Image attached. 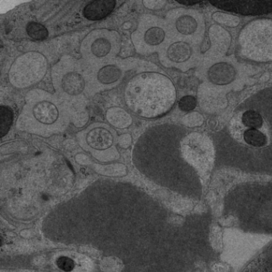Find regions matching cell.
<instances>
[{
  "instance_id": "1",
  "label": "cell",
  "mask_w": 272,
  "mask_h": 272,
  "mask_svg": "<svg viewBox=\"0 0 272 272\" xmlns=\"http://www.w3.org/2000/svg\"><path fill=\"white\" fill-rule=\"evenodd\" d=\"M210 137L219 160L272 164V86L244 100Z\"/></svg>"
},
{
  "instance_id": "2",
  "label": "cell",
  "mask_w": 272,
  "mask_h": 272,
  "mask_svg": "<svg viewBox=\"0 0 272 272\" xmlns=\"http://www.w3.org/2000/svg\"><path fill=\"white\" fill-rule=\"evenodd\" d=\"M212 138L173 123L148 128L133 148V161L140 173L163 180L177 168L207 161L215 155Z\"/></svg>"
},
{
  "instance_id": "3",
  "label": "cell",
  "mask_w": 272,
  "mask_h": 272,
  "mask_svg": "<svg viewBox=\"0 0 272 272\" xmlns=\"http://www.w3.org/2000/svg\"><path fill=\"white\" fill-rule=\"evenodd\" d=\"M124 100L136 116L157 118L173 109L177 101V90L166 75L158 72H141L128 81Z\"/></svg>"
},
{
  "instance_id": "4",
  "label": "cell",
  "mask_w": 272,
  "mask_h": 272,
  "mask_svg": "<svg viewBox=\"0 0 272 272\" xmlns=\"http://www.w3.org/2000/svg\"><path fill=\"white\" fill-rule=\"evenodd\" d=\"M70 121L71 112L68 104L47 91L35 89L26 94L16 128L23 132L49 137L64 132Z\"/></svg>"
},
{
  "instance_id": "5",
  "label": "cell",
  "mask_w": 272,
  "mask_h": 272,
  "mask_svg": "<svg viewBox=\"0 0 272 272\" xmlns=\"http://www.w3.org/2000/svg\"><path fill=\"white\" fill-rule=\"evenodd\" d=\"M51 78L57 93L65 100L82 98L91 93L88 72L72 57H63L54 66Z\"/></svg>"
},
{
  "instance_id": "6",
  "label": "cell",
  "mask_w": 272,
  "mask_h": 272,
  "mask_svg": "<svg viewBox=\"0 0 272 272\" xmlns=\"http://www.w3.org/2000/svg\"><path fill=\"white\" fill-rule=\"evenodd\" d=\"M81 147L96 160L112 161L120 158L117 148V134L110 125L95 122L87 126L76 135Z\"/></svg>"
},
{
  "instance_id": "7",
  "label": "cell",
  "mask_w": 272,
  "mask_h": 272,
  "mask_svg": "<svg viewBox=\"0 0 272 272\" xmlns=\"http://www.w3.org/2000/svg\"><path fill=\"white\" fill-rule=\"evenodd\" d=\"M121 36L116 30L97 29L85 37L81 44V54L91 66L106 64L114 59L121 50Z\"/></svg>"
},
{
  "instance_id": "8",
  "label": "cell",
  "mask_w": 272,
  "mask_h": 272,
  "mask_svg": "<svg viewBox=\"0 0 272 272\" xmlns=\"http://www.w3.org/2000/svg\"><path fill=\"white\" fill-rule=\"evenodd\" d=\"M240 52L245 59L256 62L272 61V21L250 23L240 36Z\"/></svg>"
},
{
  "instance_id": "9",
  "label": "cell",
  "mask_w": 272,
  "mask_h": 272,
  "mask_svg": "<svg viewBox=\"0 0 272 272\" xmlns=\"http://www.w3.org/2000/svg\"><path fill=\"white\" fill-rule=\"evenodd\" d=\"M48 69L47 60L36 51L26 52L18 57L9 70V81L18 89H26L41 82Z\"/></svg>"
},
{
  "instance_id": "10",
  "label": "cell",
  "mask_w": 272,
  "mask_h": 272,
  "mask_svg": "<svg viewBox=\"0 0 272 272\" xmlns=\"http://www.w3.org/2000/svg\"><path fill=\"white\" fill-rule=\"evenodd\" d=\"M167 33L166 25L161 19L154 15H142L131 35V40L136 52L146 55L162 50Z\"/></svg>"
},
{
  "instance_id": "11",
  "label": "cell",
  "mask_w": 272,
  "mask_h": 272,
  "mask_svg": "<svg viewBox=\"0 0 272 272\" xmlns=\"http://www.w3.org/2000/svg\"><path fill=\"white\" fill-rule=\"evenodd\" d=\"M87 72L91 94L112 90L117 87L123 77V70L113 63L91 67Z\"/></svg>"
},
{
  "instance_id": "12",
  "label": "cell",
  "mask_w": 272,
  "mask_h": 272,
  "mask_svg": "<svg viewBox=\"0 0 272 272\" xmlns=\"http://www.w3.org/2000/svg\"><path fill=\"white\" fill-rule=\"evenodd\" d=\"M210 3L224 11L243 15L272 13V1H215Z\"/></svg>"
},
{
  "instance_id": "13",
  "label": "cell",
  "mask_w": 272,
  "mask_h": 272,
  "mask_svg": "<svg viewBox=\"0 0 272 272\" xmlns=\"http://www.w3.org/2000/svg\"><path fill=\"white\" fill-rule=\"evenodd\" d=\"M117 2L113 0H97L92 1L85 7L83 15L87 20L97 21L103 20L111 15Z\"/></svg>"
},
{
  "instance_id": "14",
  "label": "cell",
  "mask_w": 272,
  "mask_h": 272,
  "mask_svg": "<svg viewBox=\"0 0 272 272\" xmlns=\"http://www.w3.org/2000/svg\"><path fill=\"white\" fill-rule=\"evenodd\" d=\"M235 67L227 63H216L207 71L210 82L216 85L230 84L235 80Z\"/></svg>"
},
{
  "instance_id": "15",
  "label": "cell",
  "mask_w": 272,
  "mask_h": 272,
  "mask_svg": "<svg viewBox=\"0 0 272 272\" xmlns=\"http://www.w3.org/2000/svg\"><path fill=\"white\" fill-rule=\"evenodd\" d=\"M192 55V48L190 45L184 42H176L169 45L164 50V56L160 57V59L164 58L173 64H181L185 63Z\"/></svg>"
},
{
  "instance_id": "16",
  "label": "cell",
  "mask_w": 272,
  "mask_h": 272,
  "mask_svg": "<svg viewBox=\"0 0 272 272\" xmlns=\"http://www.w3.org/2000/svg\"><path fill=\"white\" fill-rule=\"evenodd\" d=\"M106 118L109 123L117 129H127L133 124L131 115L120 107H111L106 113Z\"/></svg>"
},
{
  "instance_id": "17",
  "label": "cell",
  "mask_w": 272,
  "mask_h": 272,
  "mask_svg": "<svg viewBox=\"0 0 272 272\" xmlns=\"http://www.w3.org/2000/svg\"><path fill=\"white\" fill-rule=\"evenodd\" d=\"M174 26L177 32L184 35H192L197 30V22L189 15H181L174 21Z\"/></svg>"
},
{
  "instance_id": "18",
  "label": "cell",
  "mask_w": 272,
  "mask_h": 272,
  "mask_svg": "<svg viewBox=\"0 0 272 272\" xmlns=\"http://www.w3.org/2000/svg\"><path fill=\"white\" fill-rule=\"evenodd\" d=\"M14 114L11 109L7 106H1L0 108V128H1V136L7 135L9 130L11 129L13 123Z\"/></svg>"
},
{
  "instance_id": "19",
  "label": "cell",
  "mask_w": 272,
  "mask_h": 272,
  "mask_svg": "<svg viewBox=\"0 0 272 272\" xmlns=\"http://www.w3.org/2000/svg\"><path fill=\"white\" fill-rule=\"evenodd\" d=\"M26 30L29 37L35 40H44L48 37L47 29L39 23H29L26 26Z\"/></svg>"
},
{
  "instance_id": "20",
  "label": "cell",
  "mask_w": 272,
  "mask_h": 272,
  "mask_svg": "<svg viewBox=\"0 0 272 272\" xmlns=\"http://www.w3.org/2000/svg\"><path fill=\"white\" fill-rule=\"evenodd\" d=\"M212 18L216 20V22L224 24L225 26H230V27H235L240 23V19L228 14L220 13L216 12L212 15Z\"/></svg>"
},
{
  "instance_id": "21",
  "label": "cell",
  "mask_w": 272,
  "mask_h": 272,
  "mask_svg": "<svg viewBox=\"0 0 272 272\" xmlns=\"http://www.w3.org/2000/svg\"><path fill=\"white\" fill-rule=\"evenodd\" d=\"M197 101L196 97L193 96L187 95L181 97L179 101L178 106L182 111L184 112H189L196 108L197 106Z\"/></svg>"
},
{
  "instance_id": "22",
  "label": "cell",
  "mask_w": 272,
  "mask_h": 272,
  "mask_svg": "<svg viewBox=\"0 0 272 272\" xmlns=\"http://www.w3.org/2000/svg\"><path fill=\"white\" fill-rule=\"evenodd\" d=\"M57 266L63 272H71L74 268V263L73 259L67 256H61L57 259Z\"/></svg>"
},
{
  "instance_id": "23",
  "label": "cell",
  "mask_w": 272,
  "mask_h": 272,
  "mask_svg": "<svg viewBox=\"0 0 272 272\" xmlns=\"http://www.w3.org/2000/svg\"><path fill=\"white\" fill-rule=\"evenodd\" d=\"M133 137L130 134H121L117 138V145L122 149H127L132 145Z\"/></svg>"
},
{
  "instance_id": "24",
  "label": "cell",
  "mask_w": 272,
  "mask_h": 272,
  "mask_svg": "<svg viewBox=\"0 0 272 272\" xmlns=\"http://www.w3.org/2000/svg\"><path fill=\"white\" fill-rule=\"evenodd\" d=\"M143 4L146 8L150 9V10H158V9L162 8L164 5L166 4V2L164 1H159V0H152V1H143Z\"/></svg>"
},
{
  "instance_id": "25",
  "label": "cell",
  "mask_w": 272,
  "mask_h": 272,
  "mask_svg": "<svg viewBox=\"0 0 272 272\" xmlns=\"http://www.w3.org/2000/svg\"><path fill=\"white\" fill-rule=\"evenodd\" d=\"M180 4H183V5H188V6H190V5H197V4H199V3H203V2H189V1H185V2H184V1H182V2H181V1H179Z\"/></svg>"
}]
</instances>
